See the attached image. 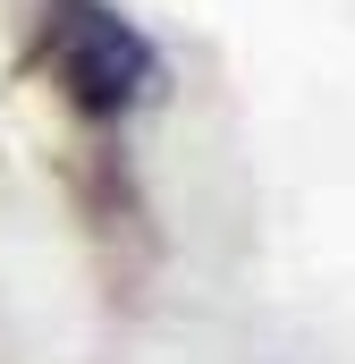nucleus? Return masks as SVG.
Wrapping results in <instances>:
<instances>
[{
	"mask_svg": "<svg viewBox=\"0 0 355 364\" xmlns=\"http://www.w3.org/2000/svg\"><path fill=\"white\" fill-rule=\"evenodd\" d=\"M34 68L51 77V93L85 119V127H119L161 93V51L153 34L110 9V0H43L34 17Z\"/></svg>",
	"mask_w": 355,
	"mask_h": 364,
	"instance_id": "nucleus-1",
	"label": "nucleus"
}]
</instances>
